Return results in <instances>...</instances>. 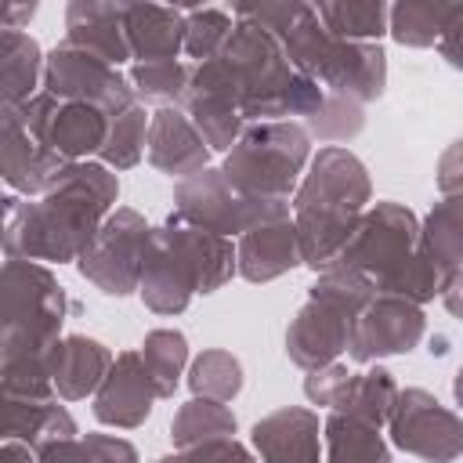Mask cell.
Returning <instances> with one entry per match:
<instances>
[{
    "mask_svg": "<svg viewBox=\"0 0 463 463\" xmlns=\"http://www.w3.org/2000/svg\"><path fill=\"white\" fill-rule=\"evenodd\" d=\"M119 181L105 163H69L40 203L4 199V260H80L116 210Z\"/></svg>",
    "mask_w": 463,
    "mask_h": 463,
    "instance_id": "6da1fadb",
    "label": "cell"
},
{
    "mask_svg": "<svg viewBox=\"0 0 463 463\" xmlns=\"http://www.w3.org/2000/svg\"><path fill=\"white\" fill-rule=\"evenodd\" d=\"M232 14L268 29L282 43L289 65L297 72L318 80L336 98H347L354 105H369L387 87V51L380 43L336 40L322 25V18L311 4H300V0L235 4Z\"/></svg>",
    "mask_w": 463,
    "mask_h": 463,
    "instance_id": "7a4b0ae2",
    "label": "cell"
},
{
    "mask_svg": "<svg viewBox=\"0 0 463 463\" xmlns=\"http://www.w3.org/2000/svg\"><path fill=\"white\" fill-rule=\"evenodd\" d=\"M369 170L351 148L326 145L311 156L307 174L293 192V224L307 268L326 271L340 257L362 213L369 210Z\"/></svg>",
    "mask_w": 463,
    "mask_h": 463,
    "instance_id": "3957f363",
    "label": "cell"
},
{
    "mask_svg": "<svg viewBox=\"0 0 463 463\" xmlns=\"http://www.w3.org/2000/svg\"><path fill=\"white\" fill-rule=\"evenodd\" d=\"M232 275H239L232 239L170 213L163 224L152 228L137 293L148 311L181 315L195 293H213Z\"/></svg>",
    "mask_w": 463,
    "mask_h": 463,
    "instance_id": "277c9868",
    "label": "cell"
},
{
    "mask_svg": "<svg viewBox=\"0 0 463 463\" xmlns=\"http://www.w3.org/2000/svg\"><path fill=\"white\" fill-rule=\"evenodd\" d=\"M65 286L40 260H4L0 279V365L47 362L61 340Z\"/></svg>",
    "mask_w": 463,
    "mask_h": 463,
    "instance_id": "5b68a950",
    "label": "cell"
},
{
    "mask_svg": "<svg viewBox=\"0 0 463 463\" xmlns=\"http://www.w3.org/2000/svg\"><path fill=\"white\" fill-rule=\"evenodd\" d=\"M307 163H311L307 127L293 119H271V123H246L242 137L224 156L221 170L246 195L293 203V192L307 174Z\"/></svg>",
    "mask_w": 463,
    "mask_h": 463,
    "instance_id": "8992f818",
    "label": "cell"
},
{
    "mask_svg": "<svg viewBox=\"0 0 463 463\" xmlns=\"http://www.w3.org/2000/svg\"><path fill=\"white\" fill-rule=\"evenodd\" d=\"M293 203L286 199H257L239 192L221 166H206L184 181L174 184V213L184 217L188 224H199L206 232H217L224 239L246 235L268 221L289 217Z\"/></svg>",
    "mask_w": 463,
    "mask_h": 463,
    "instance_id": "52a82bcc",
    "label": "cell"
},
{
    "mask_svg": "<svg viewBox=\"0 0 463 463\" xmlns=\"http://www.w3.org/2000/svg\"><path fill=\"white\" fill-rule=\"evenodd\" d=\"M420 250V221L409 206L402 203H373L354 235L347 239V246L340 250V257L329 264V268H347V271H358L365 275L376 293L416 257Z\"/></svg>",
    "mask_w": 463,
    "mask_h": 463,
    "instance_id": "ba28073f",
    "label": "cell"
},
{
    "mask_svg": "<svg viewBox=\"0 0 463 463\" xmlns=\"http://www.w3.org/2000/svg\"><path fill=\"white\" fill-rule=\"evenodd\" d=\"M148 239H152L148 221L130 206H116L98 228L94 242L76 260V268L105 297H130L141 286Z\"/></svg>",
    "mask_w": 463,
    "mask_h": 463,
    "instance_id": "9c48e42d",
    "label": "cell"
},
{
    "mask_svg": "<svg viewBox=\"0 0 463 463\" xmlns=\"http://www.w3.org/2000/svg\"><path fill=\"white\" fill-rule=\"evenodd\" d=\"M18 123L51 152H58L69 163H83L90 156H101L109 141V112L83 101H58L54 94L40 90L36 98L11 109Z\"/></svg>",
    "mask_w": 463,
    "mask_h": 463,
    "instance_id": "30bf717a",
    "label": "cell"
},
{
    "mask_svg": "<svg viewBox=\"0 0 463 463\" xmlns=\"http://www.w3.org/2000/svg\"><path fill=\"white\" fill-rule=\"evenodd\" d=\"M391 445L427 463H452L463 456V416L445 409L430 391L405 387L387 423Z\"/></svg>",
    "mask_w": 463,
    "mask_h": 463,
    "instance_id": "8fae6325",
    "label": "cell"
},
{
    "mask_svg": "<svg viewBox=\"0 0 463 463\" xmlns=\"http://www.w3.org/2000/svg\"><path fill=\"white\" fill-rule=\"evenodd\" d=\"M43 90L54 94L58 101L98 105V109L109 112V119L137 101L134 90H130V80L116 65H109V61H101V58H94L80 47H69V43H58L47 54Z\"/></svg>",
    "mask_w": 463,
    "mask_h": 463,
    "instance_id": "7c38bea8",
    "label": "cell"
},
{
    "mask_svg": "<svg viewBox=\"0 0 463 463\" xmlns=\"http://www.w3.org/2000/svg\"><path fill=\"white\" fill-rule=\"evenodd\" d=\"M423 333H427V315L420 304H412L405 297L376 293L369 300V307L351 326L347 354L358 365H373L391 354H409L412 347H420Z\"/></svg>",
    "mask_w": 463,
    "mask_h": 463,
    "instance_id": "4fadbf2b",
    "label": "cell"
},
{
    "mask_svg": "<svg viewBox=\"0 0 463 463\" xmlns=\"http://www.w3.org/2000/svg\"><path fill=\"white\" fill-rule=\"evenodd\" d=\"M69 159L40 145L11 109H0V174L14 195H47Z\"/></svg>",
    "mask_w": 463,
    "mask_h": 463,
    "instance_id": "5bb4252c",
    "label": "cell"
},
{
    "mask_svg": "<svg viewBox=\"0 0 463 463\" xmlns=\"http://www.w3.org/2000/svg\"><path fill=\"white\" fill-rule=\"evenodd\" d=\"M159 398L141 351H119L109 376L101 380L98 394H94V420L116 430H134L152 416V402Z\"/></svg>",
    "mask_w": 463,
    "mask_h": 463,
    "instance_id": "9a60e30c",
    "label": "cell"
},
{
    "mask_svg": "<svg viewBox=\"0 0 463 463\" xmlns=\"http://www.w3.org/2000/svg\"><path fill=\"white\" fill-rule=\"evenodd\" d=\"M351 326L354 318L326 300L307 297L304 307L293 315L289 329H286V354L293 365H300L304 373L333 365L351 340Z\"/></svg>",
    "mask_w": 463,
    "mask_h": 463,
    "instance_id": "2e32d148",
    "label": "cell"
},
{
    "mask_svg": "<svg viewBox=\"0 0 463 463\" xmlns=\"http://www.w3.org/2000/svg\"><path fill=\"white\" fill-rule=\"evenodd\" d=\"M260 463H322V423L304 405L268 412L250 430Z\"/></svg>",
    "mask_w": 463,
    "mask_h": 463,
    "instance_id": "e0dca14e",
    "label": "cell"
},
{
    "mask_svg": "<svg viewBox=\"0 0 463 463\" xmlns=\"http://www.w3.org/2000/svg\"><path fill=\"white\" fill-rule=\"evenodd\" d=\"M148 163L166 177H192L210 166V145L195 130L184 109H156L148 123Z\"/></svg>",
    "mask_w": 463,
    "mask_h": 463,
    "instance_id": "ac0fdd59",
    "label": "cell"
},
{
    "mask_svg": "<svg viewBox=\"0 0 463 463\" xmlns=\"http://www.w3.org/2000/svg\"><path fill=\"white\" fill-rule=\"evenodd\" d=\"M127 4L112 0H72L65 7V40L69 47H80L109 65H123L130 54L127 29H123Z\"/></svg>",
    "mask_w": 463,
    "mask_h": 463,
    "instance_id": "d6986e66",
    "label": "cell"
},
{
    "mask_svg": "<svg viewBox=\"0 0 463 463\" xmlns=\"http://www.w3.org/2000/svg\"><path fill=\"white\" fill-rule=\"evenodd\" d=\"M112 362H116V354L101 340L83 336V333L61 336L47 354V369H51V380H54V391L61 402L94 398L101 380L109 376Z\"/></svg>",
    "mask_w": 463,
    "mask_h": 463,
    "instance_id": "ffe728a7",
    "label": "cell"
},
{
    "mask_svg": "<svg viewBox=\"0 0 463 463\" xmlns=\"http://www.w3.org/2000/svg\"><path fill=\"white\" fill-rule=\"evenodd\" d=\"M235 257H239V275L246 282H275V279H282L286 271L304 264L297 224L289 217H282V221H268V224L239 235Z\"/></svg>",
    "mask_w": 463,
    "mask_h": 463,
    "instance_id": "44dd1931",
    "label": "cell"
},
{
    "mask_svg": "<svg viewBox=\"0 0 463 463\" xmlns=\"http://www.w3.org/2000/svg\"><path fill=\"white\" fill-rule=\"evenodd\" d=\"M123 29L130 54L137 65L145 61H177L184 51V7H163V4H127Z\"/></svg>",
    "mask_w": 463,
    "mask_h": 463,
    "instance_id": "7402d4cb",
    "label": "cell"
},
{
    "mask_svg": "<svg viewBox=\"0 0 463 463\" xmlns=\"http://www.w3.org/2000/svg\"><path fill=\"white\" fill-rule=\"evenodd\" d=\"M80 438L72 412L54 398H11L4 394V441H25L33 452Z\"/></svg>",
    "mask_w": 463,
    "mask_h": 463,
    "instance_id": "603a6c76",
    "label": "cell"
},
{
    "mask_svg": "<svg viewBox=\"0 0 463 463\" xmlns=\"http://www.w3.org/2000/svg\"><path fill=\"white\" fill-rule=\"evenodd\" d=\"M43 51L29 33L0 29V109H14L36 98L43 87Z\"/></svg>",
    "mask_w": 463,
    "mask_h": 463,
    "instance_id": "cb8c5ba5",
    "label": "cell"
},
{
    "mask_svg": "<svg viewBox=\"0 0 463 463\" xmlns=\"http://www.w3.org/2000/svg\"><path fill=\"white\" fill-rule=\"evenodd\" d=\"M322 463H394L380 427L344 412H329L322 423Z\"/></svg>",
    "mask_w": 463,
    "mask_h": 463,
    "instance_id": "d4e9b609",
    "label": "cell"
},
{
    "mask_svg": "<svg viewBox=\"0 0 463 463\" xmlns=\"http://www.w3.org/2000/svg\"><path fill=\"white\" fill-rule=\"evenodd\" d=\"M463 11V0H398L391 4L387 33L402 47H434L441 43L452 18Z\"/></svg>",
    "mask_w": 463,
    "mask_h": 463,
    "instance_id": "484cf974",
    "label": "cell"
},
{
    "mask_svg": "<svg viewBox=\"0 0 463 463\" xmlns=\"http://www.w3.org/2000/svg\"><path fill=\"white\" fill-rule=\"evenodd\" d=\"M315 11L336 40L351 43H380L391 25V7L383 0H322Z\"/></svg>",
    "mask_w": 463,
    "mask_h": 463,
    "instance_id": "4316f807",
    "label": "cell"
},
{
    "mask_svg": "<svg viewBox=\"0 0 463 463\" xmlns=\"http://www.w3.org/2000/svg\"><path fill=\"white\" fill-rule=\"evenodd\" d=\"M235 430H239L235 412L224 402H210V398H188L170 420V441L177 452H188L203 441L235 438Z\"/></svg>",
    "mask_w": 463,
    "mask_h": 463,
    "instance_id": "83f0119b",
    "label": "cell"
},
{
    "mask_svg": "<svg viewBox=\"0 0 463 463\" xmlns=\"http://www.w3.org/2000/svg\"><path fill=\"white\" fill-rule=\"evenodd\" d=\"M398 394H402V387L394 383V373L383 365H373V369L351 376V387H347L336 412L354 416V420L373 423V427H387L391 412L398 405Z\"/></svg>",
    "mask_w": 463,
    "mask_h": 463,
    "instance_id": "f1b7e54d",
    "label": "cell"
},
{
    "mask_svg": "<svg viewBox=\"0 0 463 463\" xmlns=\"http://www.w3.org/2000/svg\"><path fill=\"white\" fill-rule=\"evenodd\" d=\"M141 358L145 369L159 391V398H174V391L181 387L184 365H188V340L181 329H152L141 340Z\"/></svg>",
    "mask_w": 463,
    "mask_h": 463,
    "instance_id": "f546056e",
    "label": "cell"
},
{
    "mask_svg": "<svg viewBox=\"0 0 463 463\" xmlns=\"http://www.w3.org/2000/svg\"><path fill=\"white\" fill-rule=\"evenodd\" d=\"M192 398H210V402H232L242 391V362L232 351L210 347L192 358L188 376H184Z\"/></svg>",
    "mask_w": 463,
    "mask_h": 463,
    "instance_id": "4dcf8cb0",
    "label": "cell"
},
{
    "mask_svg": "<svg viewBox=\"0 0 463 463\" xmlns=\"http://www.w3.org/2000/svg\"><path fill=\"white\" fill-rule=\"evenodd\" d=\"M148 123H152V116L145 112L141 101H134L130 109L116 112L109 119V141L101 148V163L109 170H130V166H137L141 156H145V148H148Z\"/></svg>",
    "mask_w": 463,
    "mask_h": 463,
    "instance_id": "1f68e13d",
    "label": "cell"
},
{
    "mask_svg": "<svg viewBox=\"0 0 463 463\" xmlns=\"http://www.w3.org/2000/svg\"><path fill=\"white\" fill-rule=\"evenodd\" d=\"M420 242L427 257L452 279L463 268V221L452 213V206L441 199L430 206V213L420 221Z\"/></svg>",
    "mask_w": 463,
    "mask_h": 463,
    "instance_id": "d6a6232c",
    "label": "cell"
},
{
    "mask_svg": "<svg viewBox=\"0 0 463 463\" xmlns=\"http://www.w3.org/2000/svg\"><path fill=\"white\" fill-rule=\"evenodd\" d=\"M130 80V90L137 101H152L159 109H170L177 101H184L188 94V83H192V65L184 61H145V65H134L127 72Z\"/></svg>",
    "mask_w": 463,
    "mask_h": 463,
    "instance_id": "836d02e7",
    "label": "cell"
},
{
    "mask_svg": "<svg viewBox=\"0 0 463 463\" xmlns=\"http://www.w3.org/2000/svg\"><path fill=\"white\" fill-rule=\"evenodd\" d=\"M184 112L195 123V130L203 134V141L210 145V152H232L235 141L246 130V119L239 116V109L217 101V98H203V94H184Z\"/></svg>",
    "mask_w": 463,
    "mask_h": 463,
    "instance_id": "e575fe53",
    "label": "cell"
},
{
    "mask_svg": "<svg viewBox=\"0 0 463 463\" xmlns=\"http://www.w3.org/2000/svg\"><path fill=\"white\" fill-rule=\"evenodd\" d=\"M40 463H141L137 449L116 434H83L36 452Z\"/></svg>",
    "mask_w": 463,
    "mask_h": 463,
    "instance_id": "d590c367",
    "label": "cell"
},
{
    "mask_svg": "<svg viewBox=\"0 0 463 463\" xmlns=\"http://www.w3.org/2000/svg\"><path fill=\"white\" fill-rule=\"evenodd\" d=\"M232 29L235 14L224 7H184V54L195 58V65L217 58Z\"/></svg>",
    "mask_w": 463,
    "mask_h": 463,
    "instance_id": "8d00e7d4",
    "label": "cell"
},
{
    "mask_svg": "<svg viewBox=\"0 0 463 463\" xmlns=\"http://www.w3.org/2000/svg\"><path fill=\"white\" fill-rule=\"evenodd\" d=\"M307 297L326 300V304L347 311L351 318H358V315L369 307V300L376 297V286H373L365 275H358V271L326 268V271H318V279L307 286Z\"/></svg>",
    "mask_w": 463,
    "mask_h": 463,
    "instance_id": "74e56055",
    "label": "cell"
},
{
    "mask_svg": "<svg viewBox=\"0 0 463 463\" xmlns=\"http://www.w3.org/2000/svg\"><path fill=\"white\" fill-rule=\"evenodd\" d=\"M362 127H365V109L336 94H326L322 109L307 119V134L322 141H351L354 134H362Z\"/></svg>",
    "mask_w": 463,
    "mask_h": 463,
    "instance_id": "f35d334b",
    "label": "cell"
},
{
    "mask_svg": "<svg viewBox=\"0 0 463 463\" xmlns=\"http://www.w3.org/2000/svg\"><path fill=\"white\" fill-rule=\"evenodd\" d=\"M351 376L354 373H347V365H340V362L322 365V369H311L304 376V398L311 405H322V409L336 412L340 402H344V394H347V387H351Z\"/></svg>",
    "mask_w": 463,
    "mask_h": 463,
    "instance_id": "ab89813d",
    "label": "cell"
},
{
    "mask_svg": "<svg viewBox=\"0 0 463 463\" xmlns=\"http://www.w3.org/2000/svg\"><path fill=\"white\" fill-rule=\"evenodd\" d=\"M188 463H257V456L235 441V438H217V441H203L195 449L184 452Z\"/></svg>",
    "mask_w": 463,
    "mask_h": 463,
    "instance_id": "60d3db41",
    "label": "cell"
},
{
    "mask_svg": "<svg viewBox=\"0 0 463 463\" xmlns=\"http://www.w3.org/2000/svg\"><path fill=\"white\" fill-rule=\"evenodd\" d=\"M438 192L441 195L463 192V137H456L438 159Z\"/></svg>",
    "mask_w": 463,
    "mask_h": 463,
    "instance_id": "b9f144b4",
    "label": "cell"
},
{
    "mask_svg": "<svg viewBox=\"0 0 463 463\" xmlns=\"http://www.w3.org/2000/svg\"><path fill=\"white\" fill-rule=\"evenodd\" d=\"M438 54L452 65V69H459L463 72V11L452 18V25L445 29V36H441V43H438Z\"/></svg>",
    "mask_w": 463,
    "mask_h": 463,
    "instance_id": "7bdbcfd3",
    "label": "cell"
},
{
    "mask_svg": "<svg viewBox=\"0 0 463 463\" xmlns=\"http://www.w3.org/2000/svg\"><path fill=\"white\" fill-rule=\"evenodd\" d=\"M441 304H445V311H449L452 318H463V268L445 282V289H441Z\"/></svg>",
    "mask_w": 463,
    "mask_h": 463,
    "instance_id": "ee69618b",
    "label": "cell"
},
{
    "mask_svg": "<svg viewBox=\"0 0 463 463\" xmlns=\"http://www.w3.org/2000/svg\"><path fill=\"white\" fill-rule=\"evenodd\" d=\"M33 14H36V4H7V7L0 11V29H18V33H22V25H25Z\"/></svg>",
    "mask_w": 463,
    "mask_h": 463,
    "instance_id": "f6af8a7d",
    "label": "cell"
},
{
    "mask_svg": "<svg viewBox=\"0 0 463 463\" xmlns=\"http://www.w3.org/2000/svg\"><path fill=\"white\" fill-rule=\"evenodd\" d=\"M0 463H40V456L25 441H4L0 445Z\"/></svg>",
    "mask_w": 463,
    "mask_h": 463,
    "instance_id": "bcb514c9",
    "label": "cell"
},
{
    "mask_svg": "<svg viewBox=\"0 0 463 463\" xmlns=\"http://www.w3.org/2000/svg\"><path fill=\"white\" fill-rule=\"evenodd\" d=\"M452 398L463 405V365L456 369V376H452Z\"/></svg>",
    "mask_w": 463,
    "mask_h": 463,
    "instance_id": "7dc6e473",
    "label": "cell"
},
{
    "mask_svg": "<svg viewBox=\"0 0 463 463\" xmlns=\"http://www.w3.org/2000/svg\"><path fill=\"white\" fill-rule=\"evenodd\" d=\"M441 199H445V203L452 206V213L463 221V192H456V195H441Z\"/></svg>",
    "mask_w": 463,
    "mask_h": 463,
    "instance_id": "c3c4849f",
    "label": "cell"
},
{
    "mask_svg": "<svg viewBox=\"0 0 463 463\" xmlns=\"http://www.w3.org/2000/svg\"><path fill=\"white\" fill-rule=\"evenodd\" d=\"M152 463H188V459H184V452H170V456H159Z\"/></svg>",
    "mask_w": 463,
    "mask_h": 463,
    "instance_id": "681fc988",
    "label": "cell"
}]
</instances>
